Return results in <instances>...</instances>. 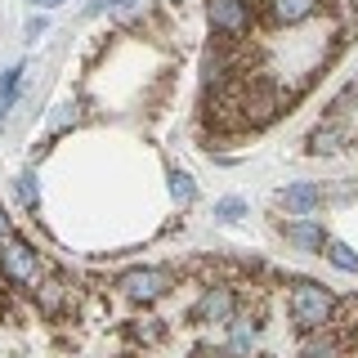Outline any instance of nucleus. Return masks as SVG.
<instances>
[{"label":"nucleus","instance_id":"obj_1","mask_svg":"<svg viewBox=\"0 0 358 358\" xmlns=\"http://www.w3.org/2000/svg\"><path fill=\"white\" fill-rule=\"evenodd\" d=\"M336 309H341L336 291L313 282V278H300V282H291V291H287V313L300 331H327L336 322Z\"/></svg>","mask_w":358,"mask_h":358},{"label":"nucleus","instance_id":"obj_2","mask_svg":"<svg viewBox=\"0 0 358 358\" xmlns=\"http://www.w3.org/2000/svg\"><path fill=\"white\" fill-rule=\"evenodd\" d=\"M117 291L126 300H134V305H157V300H166L175 291V273L162 264H139L117 278Z\"/></svg>","mask_w":358,"mask_h":358},{"label":"nucleus","instance_id":"obj_3","mask_svg":"<svg viewBox=\"0 0 358 358\" xmlns=\"http://www.w3.org/2000/svg\"><path fill=\"white\" fill-rule=\"evenodd\" d=\"M41 251L31 246L22 233H14L9 242H0V278L9 287H36L41 282Z\"/></svg>","mask_w":358,"mask_h":358},{"label":"nucleus","instance_id":"obj_4","mask_svg":"<svg viewBox=\"0 0 358 358\" xmlns=\"http://www.w3.org/2000/svg\"><path fill=\"white\" fill-rule=\"evenodd\" d=\"M206 22L224 45H233V41L251 36L255 9H251V0H206Z\"/></svg>","mask_w":358,"mask_h":358},{"label":"nucleus","instance_id":"obj_5","mask_svg":"<svg viewBox=\"0 0 358 358\" xmlns=\"http://www.w3.org/2000/svg\"><path fill=\"white\" fill-rule=\"evenodd\" d=\"M233 313H238V296H233V287L210 282V287H201V296L193 300L188 322H193V327H224Z\"/></svg>","mask_w":358,"mask_h":358},{"label":"nucleus","instance_id":"obj_6","mask_svg":"<svg viewBox=\"0 0 358 358\" xmlns=\"http://www.w3.org/2000/svg\"><path fill=\"white\" fill-rule=\"evenodd\" d=\"M322 201H327V188L313 184V179H296V184L278 188V206H287V215H296V220H309Z\"/></svg>","mask_w":358,"mask_h":358},{"label":"nucleus","instance_id":"obj_7","mask_svg":"<svg viewBox=\"0 0 358 358\" xmlns=\"http://www.w3.org/2000/svg\"><path fill=\"white\" fill-rule=\"evenodd\" d=\"M345 143H350V126H345L341 117L318 121V126L305 134V152H309V157H336Z\"/></svg>","mask_w":358,"mask_h":358},{"label":"nucleus","instance_id":"obj_8","mask_svg":"<svg viewBox=\"0 0 358 358\" xmlns=\"http://www.w3.org/2000/svg\"><path fill=\"white\" fill-rule=\"evenodd\" d=\"M278 233L305 255H322V246H327V229H322V220H313V215L309 220H287Z\"/></svg>","mask_w":358,"mask_h":358},{"label":"nucleus","instance_id":"obj_9","mask_svg":"<svg viewBox=\"0 0 358 358\" xmlns=\"http://www.w3.org/2000/svg\"><path fill=\"white\" fill-rule=\"evenodd\" d=\"M224 327H229V358H246L255 350V336H260V322H255V313H233L229 322H224Z\"/></svg>","mask_w":358,"mask_h":358},{"label":"nucleus","instance_id":"obj_10","mask_svg":"<svg viewBox=\"0 0 358 358\" xmlns=\"http://www.w3.org/2000/svg\"><path fill=\"white\" fill-rule=\"evenodd\" d=\"M264 9L278 27H300V22H309L322 9V0H264Z\"/></svg>","mask_w":358,"mask_h":358},{"label":"nucleus","instance_id":"obj_11","mask_svg":"<svg viewBox=\"0 0 358 358\" xmlns=\"http://www.w3.org/2000/svg\"><path fill=\"white\" fill-rule=\"evenodd\" d=\"M22 72H27V67H22V63H14V67H5V72H0V121H5L9 112H14V103H18V90H22Z\"/></svg>","mask_w":358,"mask_h":358},{"label":"nucleus","instance_id":"obj_12","mask_svg":"<svg viewBox=\"0 0 358 358\" xmlns=\"http://www.w3.org/2000/svg\"><path fill=\"white\" fill-rule=\"evenodd\" d=\"M300 358H341V336L331 331H309L300 345Z\"/></svg>","mask_w":358,"mask_h":358},{"label":"nucleus","instance_id":"obj_13","mask_svg":"<svg viewBox=\"0 0 358 358\" xmlns=\"http://www.w3.org/2000/svg\"><path fill=\"white\" fill-rule=\"evenodd\" d=\"M322 255H327V264H331V268H341V273H358V251H354L350 242H336V238H327Z\"/></svg>","mask_w":358,"mask_h":358},{"label":"nucleus","instance_id":"obj_14","mask_svg":"<svg viewBox=\"0 0 358 358\" xmlns=\"http://www.w3.org/2000/svg\"><path fill=\"white\" fill-rule=\"evenodd\" d=\"M14 193H18V201L27 210H36L41 206V179H36V171H22L18 179H14Z\"/></svg>","mask_w":358,"mask_h":358},{"label":"nucleus","instance_id":"obj_15","mask_svg":"<svg viewBox=\"0 0 358 358\" xmlns=\"http://www.w3.org/2000/svg\"><path fill=\"white\" fill-rule=\"evenodd\" d=\"M171 197L179 201V206H193L197 201V184H193L188 171H171Z\"/></svg>","mask_w":358,"mask_h":358},{"label":"nucleus","instance_id":"obj_16","mask_svg":"<svg viewBox=\"0 0 358 358\" xmlns=\"http://www.w3.org/2000/svg\"><path fill=\"white\" fill-rule=\"evenodd\" d=\"M350 112H358V76H354V81L345 85L336 99H331V117H341V121H345Z\"/></svg>","mask_w":358,"mask_h":358},{"label":"nucleus","instance_id":"obj_17","mask_svg":"<svg viewBox=\"0 0 358 358\" xmlns=\"http://www.w3.org/2000/svg\"><path fill=\"white\" fill-rule=\"evenodd\" d=\"M246 215V201L242 197H220L215 201V224H238Z\"/></svg>","mask_w":358,"mask_h":358},{"label":"nucleus","instance_id":"obj_18","mask_svg":"<svg viewBox=\"0 0 358 358\" xmlns=\"http://www.w3.org/2000/svg\"><path fill=\"white\" fill-rule=\"evenodd\" d=\"M76 121H81V103H59L50 112V130L59 134V130H67V126H76Z\"/></svg>","mask_w":358,"mask_h":358},{"label":"nucleus","instance_id":"obj_19","mask_svg":"<svg viewBox=\"0 0 358 358\" xmlns=\"http://www.w3.org/2000/svg\"><path fill=\"white\" fill-rule=\"evenodd\" d=\"M36 300H41L45 313H54V309H59V300H63V282H59V278H50V282H36Z\"/></svg>","mask_w":358,"mask_h":358},{"label":"nucleus","instance_id":"obj_20","mask_svg":"<svg viewBox=\"0 0 358 358\" xmlns=\"http://www.w3.org/2000/svg\"><path fill=\"white\" fill-rule=\"evenodd\" d=\"M139 0H90L85 5V14L94 18V14H126V9H134Z\"/></svg>","mask_w":358,"mask_h":358},{"label":"nucleus","instance_id":"obj_21","mask_svg":"<svg viewBox=\"0 0 358 358\" xmlns=\"http://www.w3.org/2000/svg\"><path fill=\"white\" fill-rule=\"evenodd\" d=\"M45 27H50V18H45V14H36V18H27L22 36H27V41H41V36H45Z\"/></svg>","mask_w":358,"mask_h":358},{"label":"nucleus","instance_id":"obj_22","mask_svg":"<svg viewBox=\"0 0 358 358\" xmlns=\"http://www.w3.org/2000/svg\"><path fill=\"white\" fill-rule=\"evenodd\" d=\"M9 238H14V224H9V210L0 206V242H9Z\"/></svg>","mask_w":358,"mask_h":358},{"label":"nucleus","instance_id":"obj_23","mask_svg":"<svg viewBox=\"0 0 358 358\" xmlns=\"http://www.w3.org/2000/svg\"><path fill=\"white\" fill-rule=\"evenodd\" d=\"M36 9H59V5H67V0H31Z\"/></svg>","mask_w":358,"mask_h":358}]
</instances>
